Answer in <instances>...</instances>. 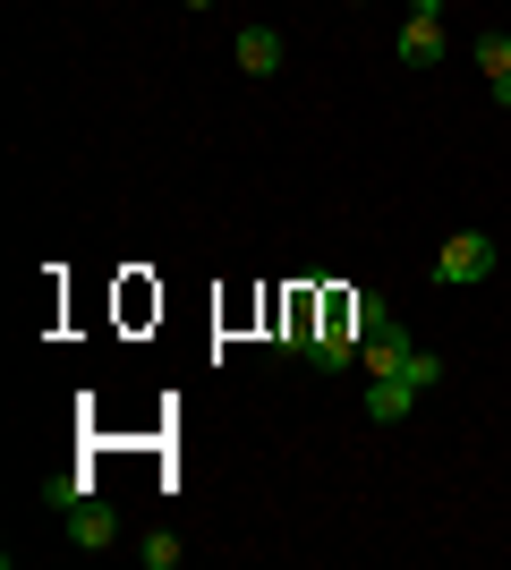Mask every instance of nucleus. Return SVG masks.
Masks as SVG:
<instances>
[{
  "instance_id": "obj_5",
  "label": "nucleus",
  "mask_w": 511,
  "mask_h": 570,
  "mask_svg": "<svg viewBox=\"0 0 511 570\" xmlns=\"http://www.w3.org/2000/svg\"><path fill=\"white\" fill-rule=\"evenodd\" d=\"M392 51H401V69H435V60H443V18H417V9H410V26H401V43H392Z\"/></svg>"
},
{
  "instance_id": "obj_9",
  "label": "nucleus",
  "mask_w": 511,
  "mask_h": 570,
  "mask_svg": "<svg viewBox=\"0 0 511 570\" xmlns=\"http://www.w3.org/2000/svg\"><path fill=\"white\" fill-rule=\"evenodd\" d=\"M401 383H417V392H435V383H443V357H435V350H410V357H401Z\"/></svg>"
},
{
  "instance_id": "obj_8",
  "label": "nucleus",
  "mask_w": 511,
  "mask_h": 570,
  "mask_svg": "<svg viewBox=\"0 0 511 570\" xmlns=\"http://www.w3.org/2000/svg\"><path fill=\"white\" fill-rule=\"evenodd\" d=\"M179 553H188V546H179L170 528H154L146 546H137V562H146V570H179Z\"/></svg>"
},
{
  "instance_id": "obj_10",
  "label": "nucleus",
  "mask_w": 511,
  "mask_h": 570,
  "mask_svg": "<svg viewBox=\"0 0 511 570\" xmlns=\"http://www.w3.org/2000/svg\"><path fill=\"white\" fill-rule=\"evenodd\" d=\"M179 9H214V0H179Z\"/></svg>"
},
{
  "instance_id": "obj_6",
  "label": "nucleus",
  "mask_w": 511,
  "mask_h": 570,
  "mask_svg": "<svg viewBox=\"0 0 511 570\" xmlns=\"http://www.w3.org/2000/svg\"><path fill=\"white\" fill-rule=\"evenodd\" d=\"M282 35H273V26H247L239 35V77H282Z\"/></svg>"
},
{
  "instance_id": "obj_2",
  "label": "nucleus",
  "mask_w": 511,
  "mask_h": 570,
  "mask_svg": "<svg viewBox=\"0 0 511 570\" xmlns=\"http://www.w3.org/2000/svg\"><path fill=\"white\" fill-rule=\"evenodd\" d=\"M60 520H69V546L77 553H111V546H120V520H111V502H95V494H77Z\"/></svg>"
},
{
  "instance_id": "obj_3",
  "label": "nucleus",
  "mask_w": 511,
  "mask_h": 570,
  "mask_svg": "<svg viewBox=\"0 0 511 570\" xmlns=\"http://www.w3.org/2000/svg\"><path fill=\"white\" fill-rule=\"evenodd\" d=\"M417 401H426V392H417V383H401V375H366V392H358V409L375 417V426H401Z\"/></svg>"
},
{
  "instance_id": "obj_1",
  "label": "nucleus",
  "mask_w": 511,
  "mask_h": 570,
  "mask_svg": "<svg viewBox=\"0 0 511 570\" xmlns=\"http://www.w3.org/2000/svg\"><path fill=\"white\" fill-rule=\"evenodd\" d=\"M487 273H494V238L487 230H452V238H443V256H435L443 289H469V282H487Z\"/></svg>"
},
{
  "instance_id": "obj_4",
  "label": "nucleus",
  "mask_w": 511,
  "mask_h": 570,
  "mask_svg": "<svg viewBox=\"0 0 511 570\" xmlns=\"http://www.w3.org/2000/svg\"><path fill=\"white\" fill-rule=\"evenodd\" d=\"M410 350H417V341L401 333V324H392V315H384V324H375V333L358 341V357H366V375H401V357H410Z\"/></svg>"
},
{
  "instance_id": "obj_7",
  "label": "nucleus",
  "mask_w": 511,
  "mask_h": 570,
  "mask_svg": "<svg viewBox=\"0 0 511 570\" xmlns=\"http://www.w3.org/2000/svg\"><path fill=\"white\" fill-rule=\"evenodd\" d=\"M478 69H487L494 102H511V35H487V43H478Z\"/></svg>"
}]
</instances>
